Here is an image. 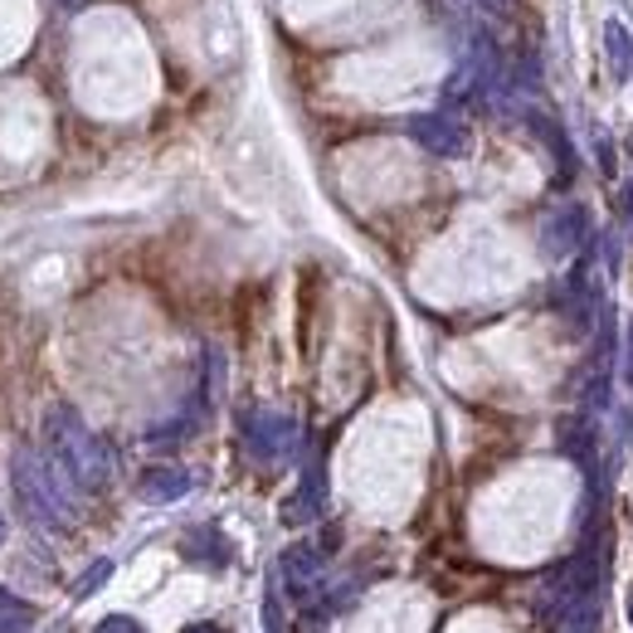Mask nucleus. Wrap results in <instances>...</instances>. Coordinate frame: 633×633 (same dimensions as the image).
<instances>
[{"label": "nucleus", "mask_w": 633, "mask_h": 633, "mask_svg": "<svg viewBox=\"0 0 633 633\" xmlns=\"http://www.w3.org/2000/svg\"><path fill=\"white\" fill-rule=\"evenodd\" d=\"M186 633H215V629H210V624H200V629H186Z\"/></svg>", "instance_id": "f03ea898"}, {"label": "nucleus", "mask_w": 633, "mask_h": 633, "mask_svg": "<svg viewBox=\"0 0 633 633\" xmlns=\"http://www.w3.org/2000/svg\"><path fill=\"white\" fill-rule=\"evenodd\" d=\"M629 619H633V590H629Z\"/></svg>", "instance_id": "7ed1b4c3"}, {"label": "nucleus", "mask_w": 633, "mask_h": 633, "mask_svg": "<svg viewBox=\"0 0 633 633\" xmlns=\"http://www.w3.org/2000/svg\"><path fill=\"white\" fill-rule=\"evenodd\" d=\"M97 633H137V624H132V619H107Z\"/></svg>", "instance_id": "f257e3e1"}]
</instances>
